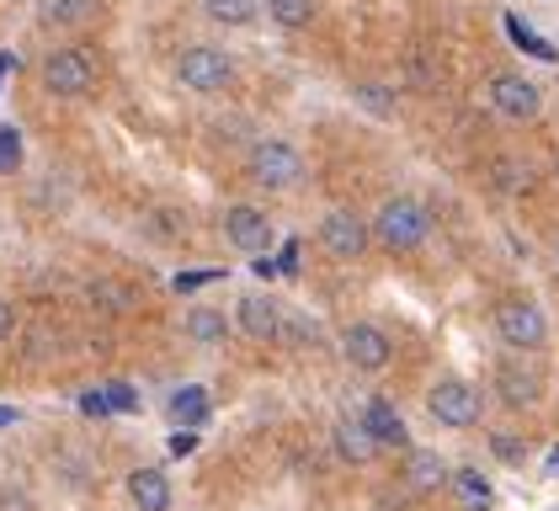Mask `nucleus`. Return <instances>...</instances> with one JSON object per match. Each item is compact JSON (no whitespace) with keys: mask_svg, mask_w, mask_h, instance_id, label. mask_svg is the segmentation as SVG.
Here are the masks:
<instances>
[{"mask_svg":"<svg viewBox=\"0 0 559 511\" xmlns=\"http://www.w3.org/2000/svg\"><path fill=\"white\" fill-rule=\"evenodd\" d=\"M431 235V209L421 198H384L373 213V240L384 251H421Z\"/></svg>","mask_w":559,"mask_h":511,"instance_id":"obj_1","label":"nucleus"},{"mask_svg":"<svg viewBox=\"0 0 559 511\" xmlns=\"http://www.w3.org/2000/svg\"><path fill=\"white\" fill-rule=\"evenodd\" d=\"M496 336H501V346L533 357V352L549 346V314L533 298H501L496 304Z\"/></svg>","mask_w":559,"mask_h":511,"instance_id":"obj_2","label":"nucleus"},{"mask_svg":"<svg viewBox=\"0 0 559 511\" xmlns=\"http://www.w3.org/2000/svg\"><path fill=\"white\" fill-rule=\"evenodd\" d=\"M176 81L187 85V91H198V96L229 91V85H235V59H229L224 48L192 43V48H181V59H176Z\"/></svg>","mask_w":559,"mask_h":511,"instance_id":"obj_3","label":"nucleus"},{"mask_svg":"<svg viewBox=\"0 0 559 511\" xmlns=\"http://www.w3.org/2000/svg\"><path fill=\"white\" fill-rule=\"evenodd\" d=\"M246 176L257 187H266V192H288V187L304 181V155L294 144H283V139H261L251 150V161H246Z\"/></svg>","mask_w":559,"mask_h":511,"instance_id":"obj_4","label":"nucleus"},{"mask_svg":"<svg viewBox=\"0 0 559 511\" xmlns=\"http://www.w3.org/2000/svg\"><path fill=\"white\" fill-rule=\"evenodd\" d=\"M427 411L437 426H453V431H464V426L479 421V389L469 379H437L427 394Z\"/></svg>","mask_w":559,"mask_h":511,"instance_id":"obj_5","label":"nucleus"},{"mask_svg":"<svg viewBox=\"0 0 559 511\" xmlns=\"http://www.w3.org/2000/svg\"><path fill=\"white\" fill-rule=\"evenodd\" d=\"M368 240H373L368 218H357L352 209H331L320 218V246H325L331 261H357V255L368 251Z\"/></svg>","mask_w":559,"mask_h":511,"instance_id":"obj_6","label":"nucleus"},{"mask_svg":"<svg viewBox=\"0 0 559 511\" xmlns=\"http://www.w3.org/2000/svg\"><path fill=\"white\" fill-rule=\"evenodd\" d=\"M342 357L357 368V373H384L389 357H394V341L373 325V320H357L342 331Z\"/></svg>","mask_w":559,"mask_h":511,"instance_id":"obj_7","label":"nucleus"},{"mask_svg":"<svg viewBox=\"0 0 559 511\" xmlns=\"http://www.w3.org/2000/svg\"><path fill=\"white\" fill-rule=\"evenodd\" d=\"M44 85L53 96H64V102H75V96H86L91 85H96V64H91L81 48H59V54H48L44 64Z\"/></svg>","mask_w":559,"mask_h":511,"instance_id":"obj_8","label":"nucleus"},{"mask_svg":"<svg viewBox=\"0 0 559 511\" xmlns=\"http://www.w3.org/2000/svg\"><path fill=\"white\" fill-rule=\"evenodd\" d=\"M224 240L235 251H266L272 246V218L251 209V203H235V209H224Z\"/></svg>","mask_w":559,"mask_h":511,"instance_id":"obj_9","label":"nucleus"},{"mask_svg":"<svg viewBox=\"0 0 559 511\" xmlns=\"http://www.w3.org/2000/svg\"><path fill=\"white\" fill-rule=\"evenodd\" d=\"M490 102H496V112H507L512 123L538 118V107H544L538 85L527 81V75H496V81H490Z\"/></svg>","mask_w":559,"mask_h":511,"instance_id":"obj_10","label":"nucleus"},{"mask_svg":"<svg viewBox=\"0 0 559 511\" xmlns=\"http://www.w3.org/2000/svg\"><path fill=\"white\" fill-rule=\"evenodd\" d=\"M235 325L251 341H277L283 336V304L272 294H246L235 304Z\"/></svg>","mask_w":559,"mask_h":511,"instance_id":"obj_11","label":"nucleus"},{"mask_svg":"<svg viewBox=\"0 0 559 511\" xmlns=\"http://www.w3.org/2000/svg\"><path fill=\"white\" fill-rule=\"evenodd\" d=\"M357 421L368 426V437H373L379 448H411V431H405V421H400L394 400H384V394H379V400H368Z\"/></svg>","mask_w":559,"mask_h":511,"instance_id":"obj_12","label":"nucleus"},{"mask_svg":"<svg viewBox=\"0 0 559 511\" xmlns=\"http://www.w3.org/2000/svg\"><path fill=\"white\" fill-rule=\"evenodd\" d=\"M448 490H453V501L464 511H496V485H490V474H479L474 464L453 468L448 474Z\"/></svg>","mask_w":559,"mask_h":511,"instance_id":"obj_13","label":"nucleus"},{"mask_svg":"<svg viewBox=\"0 0 559 511\" xmlns=\"http://www.w3.org/2000/svg\"><path fill=\"white\" fill-rule=\"evenodd\" d=\"M129 501L133 511H171V479L166 468H133L129 474Z\"/></svg>","mask_w":559,"mask_h":511,"instance_id":"obj_14","label":"nucleus"},{"mask_svg":"<svg viewBox=\"0 0 559 511\" xmlns=\"http://www.w3.org/2000/svg\"><path fill=\"white\" fill-rule=\"evenodd\" d=\"M496 389H501V400H507V405H538V394H544V379H538L533 368H522V363H501V373H496Z\"/></svg>","mask_w":559,"mask_h":511,"instance_id":"obj_15","label":"nucleus"},{"mask_svg":"<svg viewBox=\"0 0 559 511\" xmlns=\"http://www.w3.org/2000/svg\"><path fill=\"white\" fill-rule=\"evenodd\" d=\"M448 474H453V468L442 464V453H431V448H411V459H405V485H411V490L431 496L437 485H448Z\"/></svg>","mask_w":559,"mask_h":511,"instance_id":"obj_16","label":"nucleus"},{"mask_svg":"<svg viewBox=\"0 0 559 511\" xmlns=\"http://www.w3.org/2000/svg\"><path fill=\"white\" fill-rule=\"evenodd\" d=\"M336 453H342L346 464H373V453H379V442L368 437V426L362 421H336Z\"/></svg>","mask_w":559,"mask_h":511,"instance_id":"obj_17","label":"nucleus"},{"mask_svg":"<svg viewBox=\"0 0 559 511\" xmlns=\"http://www.w3.org/2000/svg\"><path fill=\"white\" fill-rule=\"evenodd\" d=\"M187 336L198 341V346H224L229 320H224L218 309H209V304H198V309H187Z\"/></svg>","mask_w":559,"mask_h":511,"instance_id":"obj_18","label":"nucleus"},{"mask_svg":"<svg viewBox=\"0 0 559 511\" xmlns=\"http://www.w3.org/2000/svg\"><path fill=\"white\" fill-rule=\"evenodd\" d=\"M261 5L266 0H203L209 22H218V27H251L261 16Z\"/></svg>","mask_w":559,"mask_h":511,"instance_id":"obj_19","label":"nucleus"},{"mask_svg":"<svg viewBox=\"0 0 559 511\" xmlns=\"http://www.w3.org/2000/svg\"><path fill=\"white\" fill-rule=\"evenodd\" d=\"M96 11H102V0H44L48 27H86Z\"/></svg>","mask_w":559,"mask_h":511,"instance_id":"obj_20","label":"nucleus"},{"mask_svg":"<svg viewBox=\"0 0 559 511\" xmlns=\"http://www.w3.org/2000/svg\"><path fill=\"white\" fill-rule=\"evenodd\" d=\"M314 11H320V0H266V16L283 27V33H299L314 22Z\"/></svg>","mask_w":559,"mask_h":511,"instance_id":"obj_21","label":"nucleus"},{"mask_svg":"<svg viewBox=\"0 0 559 511\" xmlns=\"http://www.w3.org/2000/svg\"><path fill=\"white\" fill-rule=\"evenodd\" d=\"M171 416H176V421H187V426L209 421V394H203L198 383H187V389H176V394H171Z\"/></svg>","mask_w":559,"mask_h":511,"instance_id":"obj_22","label":"nucleus"},{"mask_svg":"<svg viewBox=\"0 0 559 511\" xmlns=\"http://www.w3.org/2000/svg\"><path fill=\"white\" fill-rule=\"evenodd\" d=\"M357 102L368 107V112H379V118H394V91L379 81H368V85H357Z\"/></svg>","mask_w":559,"mask_h":511,"instance_id":"obj_23","label":"nucleus"},{"mask_svg":"<svg viewBox=\"0 0 559 511\" xmlns=\"http://www.w3.org/2000/svg\"><path fill=\"white\" fill-rule=\"evenodd\" d=\"M16 166H22V128L0 123V170H16Z\"/></svg>","mask_w":559,"mask_h":511,"instance_id":"obj_24","label":"nucleus"},{"mask_svg":"<svg viewBox=\"0 0 559 511\" xmlns=\"http://www.w3.org/2000/svg\"><path fill=\"white\" fill-rule=\"evenodd\" d=\"M490 448H496V459H501V464H522V459H527V442H516V437H507V431H496V437H490Z\"/></svg>","mask_w":559,"mask_h":511,"instance_id":"obj_25","label":"nucleus"},{"mask_svg":"<svg viewBox=\"0 0 559 511\" xmlns=\"http://www.w3.org/2000/svg\"><path fill=\"white\" fill-rule=\"evenodd\" d=\"M107 405H118V411H133V389H129V383H112V389H107Z\"/></svg>","mask_w":559,"mask_h":511,"instance_id":"obj_26","label":"nucleus"},{"mask_svg":"<svg viewBox=\"0 0 559 511\" xmlns=\"http://www.w3.org/2000/svg\"><path fill=\"white\" fill-rule=\"evenodd\" d=\"M0 511H33V501L22 490H0Z\"/></svg>","mask_w":559,"mask_h":511,"instance_id":"obj_27","label":"nucleus"},{"mask_svg":"<svg viewBox=\"0 0 559 511\" xmlns=\"http://www.w3.org/2000/svg\"><path fill=\"white\" fill-rule=\"evenodd\" d=\"M11 331H16V309H11V304L0 298V341L11 336Z\"/></svg>","mask_w":559,"mask_h":511,"instance_id":"obj_28","label":"nucleus"},{"mask_svg":"<svg viewBox=\"0 0 559 511\" xmlns=\"http://www.w3.org/2000/svg\"><path fill=\"white\" fill-rule=\"evenodd\" d=\"M544 468H549V479H555V485H559V442H555V448H549V459H544Z\"/></svg>","mask_w":559,"mask_h":511,"instance_id":"obj_29","label":"nucleus"},{"mask_svg":"<svg viewBox=\"0 0 559 511\" xmlns=\"http://www.w3.org/2000/svg\"><path fill=\"white\" fill-rule=\"evenodd\" d=\"M555 261H559V240H555Z\"/></svg>","mask_w":559,"mask_h":511,"instance_id":"obj_30","label":"nucleus"},{"mask_svg":"<svg viewBox=\"0 0 559 511\" xmlns=\"http://www.w3.org/2000/svg\"><path fill=\"white\" fill-rule=\"evenodd\" d=\"M555 170H559V161H555Z\"/></svg>","mask_w":559,"mask_h":511,"instance_id":"obj_31","label":"nucleus"}]
</instances>
